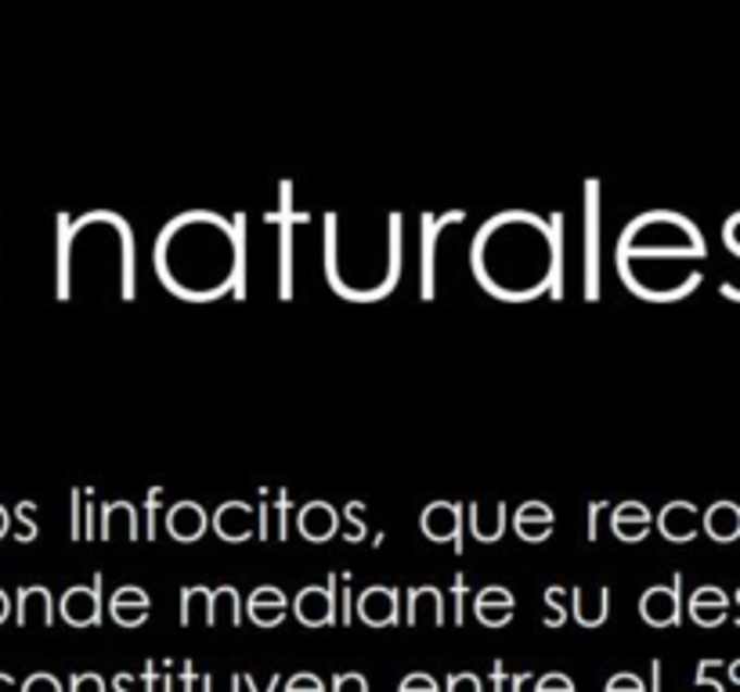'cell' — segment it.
Instances as JSON below:
<instances>
[{"label": "cell", "mask_w": 740, "mask_h": 692, "mask_svg": "<svg viewBox=\"0 0 740 692\" xmlns=\"http://www.w3.org/2000/svg\"><path fill=\"white\" fill-rule=\"evenodd\" d=\"M564 213L538 217L531 210H502L480 224L469 246L477 286L502 303L564 300Z\"/></svg>", "instance_id": "obj_1"}, {"label": "cell", "mask_w": 740, "mask_h": 692, "mask_svg": "<svg viewBox=\"0 0 740 692\" xmlns=\"http://www.w3.org/2000/svg\"><path fill=\"white\" fill-rule=\"evenodd\" d=\"M152 260L155 278L177 300H246V213L235 217H221L213 210L177 213L155 238Z\"/></svg>", "instance_id": "obj_2"}, {"label": "cell", "mask_w": 740, "mask_h": 692, "mask_svg": "<svg viewBox=\"0 0 740 692\" xmlns=\"http://www.w3.org/2000/svg\"><path fill=\"white\" fill-rule=\"evenodd\" d=\"M708 242L690 217L676 210H647L622 228L614 260H639V264H679V260H704Z\"/></svg>", "instance_id": "obj_3"}, {"label": "cell", "mask_w": 740, "mask_h": 692, "mask_svg": "<svg viewBox=\"0 0 740 692\" xmlns=\"http://www.w3.org/2000/svg\"><path fill=\"white\" fill-rule=\"evenodd\" d=\"M264 224L278 228V300L289 303L293 300V264H297V228L311 224V213L297 210L293 202V180H278V202L267 213Z\"/></svg>", "instance_id": "obj_4"}, {"label": "cell", "mask_w": 740, "mask_h": 692, "mask_svg": "<svg viewBox=\"0 0 740 692\" xmlns=\"http://www.w3.org/2000/svg\"><path fill=\"white\" fill-rule=\"evenodd\" d=\"M600 180H586V202H581V297L586 303H600Z\"/></svg>", "instance_id": "obj_5"}, {"label": "cell", "mask_w": 740, "mask_h": 692, "mask_svg": "<svg viewBox=\"0 0 740 692\" xmlns=\"http://www.w3.org/2000/svg\"><path fill=\"white\" fill-rule=\"evenodd\" d=\"M466 221V210H444V213H423L419 221V300L430 303L437 297V253H441L444 231L459 228Z\"/></svg>", "instance_id": "obj_6"}, {"label": "cell", "mask_w": 740, "mask_h": 692, "mask_svg": "<svg viewBox=\"0 0 740 692\" xmlns=\"http://www.w3.org/2000/svg\"><path fill=\"white\" fill-rule=\"evenodd\" d=\"M419 530L426 541L452 544L455 555H463V530H466V505L463 502H430L419 516Z\"/></svg>", "instance_id": "obj_7"}, {"label": "cell", "mask_w": 740, "mask_h": 692, "mask_svg": "<svg viewBox=\"0 0 740 692\" xmlns=\"http://www.w3.org/2000/svg\"><path fill=\"white\" fill-rule=\"evenodd\" d=\"M639 617L650 628H679L682 624V574H672L668 584H654L639 595Z\"/></svg>", "instance_id": "obj_8"}, {"label": "cell", "mask_w": 740, "mask_h": 692, "mask_svg": "<svg viewBox=\"0 0 740 692\" xmlns=\"http://www.w3.org/2000/svg\"><path fill=\"white\" fill-rule=\"evenodd\" d=\"M102 588H105L102 574H95L91 584H73L70 592L59 599L62 620L73 624V628H98V624H102V614H105Z\"/></svg>", "instance_id": "obj_9"}, {"label": "cell", "mask_w": 740, "mask_h": 692, "mask_svg": "<svg viewBox=\"0 0 740 692\" xmlns=\"http://www.w3.org/2000/svg\"><path fill=\"white\" fill-rule=\"evenodd\" d=\"M336 588H340V574H329L325 584L300 588V595L289 603L293 614L300 617V624H308V628H333L336 624Z\"/></svg>", "instance_id": "obj_10"}, {"label": "cell", "mask_w": 740, "mask_h": 692, "mask_svg": "<svg viewBox=\"0 0 740 692\" xmlns=\"http://www.w3.org/2000/svg\"><path fill=\"white\" fill-rule=\"evenodd\" d=\"M354 617L365 620L368 628H394L401 620V592L387 584L365 588V592L354 599Z\"/></svg>", "instance_id": "obj_11"}, {"label": "cell", "mask_w": 740, "mask_h": 692, "mask_svg": "<svg viewBox=\"0 0 740 692\" xmlns=\"http://www.w3.org/2000/svg\"><path fill=\"white\" fill-rule=\"evenodd\" d=\"M210 527L224 544H246L256 538V513L250 502L231 498V502H224L217 513L210 516Z\"/></svg>", "instance_id": "obj_12"}, {"label": "cell", "mask_w": 740, "mask_h": 692, "mask_svg": "<svg viewBox=\"0 0 740 692\" xmlns=\"http://www.w3.org/2000/svg\"><path fill=\"white\" fill-rule=\"evenodd\" d=\"M166 538L177 541V544H196L199 538H206L210 530V516L206 508L192 502V498H181V502H174L171 508H166Z\"/></svg>", "instance_id": "obj_13"}, {"label": "cell", "mask_w": 740, "mask_h": 692, "mask_svg": "<svg viewBox=\"0 0 740 692\" xmlns=\"http://www.w3.org/2000/svg\"><path fill=\"white\" fill-rule=\"evenodd\" d=\"M654 527H657V534L672 541V544H690L693 538L701 534V513H698V505L693 502H668L661 513L654 516Z\"/></svg>", "instance_id": "obj_14"}, {"label": "cell", "mask_w": 740, "mask_h": 692, "mask_svg": "<svg viewBox=\"0 0 740 692\" xmlns=\"http://www.w3.org/2000/svg\"><path fill=\"white\" fill-rule=\"evenodd\" d=\"M553 530H556L553 505L538 502V498L517 505V513H513V534H517L524 544H542V541L553 538Z\"/></svg>", "instance_id": "obj_15"}, {"label": "cell", "mask_w": 740, "mask_h": 692, "mask_svg": "<svg viewBox=\"0 0 740 692\" xmlns=\"http://www.w3.org/2000/svg\"><path fill=\"white\" fill-rule=\"evenodd\" d=\"M152 614V599L145 588L138 584H120L109 599V617L120 624V628H141Z\"/></svg>", "instance_id": "obj_16"}, {"label": "cell", "mask_w": 740, "mask_h": 692, "mask_svg": "<svg viewBox=\"0 0 740 692\" xmlns=\"http://www.w3.org/2000/svg\"><path fill=\"white\" fill-rule=\"evenodd\" d=\"M286 609H289V599H286L283 588H275V584L253 588L250 599L242 603V614L250 617L256 628H275V624H283Z\"/></svg>", "instance_id": "obj_17"}, {"label": "cell", "mask_w": 740, "mask_h": 692, "mask_svg": "<svg viewBox=\"0 0 740 692\" xmlns=\"http://www.w3.org/2000/svg\"><path fill=\"white\" fill-rule=\"evenodd\" d=\"M297 530L300 538L311 541V544H325L336 538V530H340V513L329 505V502H308L304 508L297 513Z\"/></svg>", "instance_id": "obj_18"}, {"label": "cell", "mask_w": 740, "mask_h": 692, "mask_svg": "<svg viewBox=\"0 0 740 692\" xmlns=\"http://www.w3.org/2000/svg\"><path fill=\"white\" fill-rule=\"evenodd\" d=\"M611 530L618 541L639 544L650 538V530H654V513H650L643 502H622V505H614V513H611Z\"/></svg>", "instance_id": "obj_19"}, {"label": "cell", "mask_w": 740, "mask_h": 692, "mask_svg": "<svg viewBox=\"0 0 740 692\" xmlns=\"http://www.w3.org/2000/svg\"><path fill=\"white\" fill-rule=\"evenodd\" d=\"M682 609H687L690 620L701 624V628H719V624L730 617V595L715 584H701V588H693L690 603Z\"/></svg>", "instance_id": "obj_20"}, {"label": "cell", "mask_w": 740, "mask_h": 692, "mask_svg": "<svg viewBox=\"0 0 740 692\" xmlns=\"http://www.w3.org/2000/svg\"><path fill=\"white\" fill-rule=\"evenodd\" d=\"M474 614L485 628H502V624H510L513 614H517V599H513L510 588L488 584L474 595Z\"/></svg>", "instance_id": "obj_21"}, {"label": "cell", "mask_w": 740, "mask_h": 692, "mask_svg": "<svg viewBox=\"0 0 740 692\" xmlns=\"http://www.w3.org/2000/svg\"><path fill=\"white\" fill-rule=\"evenodd\" d=\"M405 624L409 628H419V620L423 614H430V624L434 628H444V620H448V609H444V595H441V588H434V584H416V588H409L405 592Z\"/></svg>", "instance_id": "obj_22"}, {"label": "cell", "mask_w": 740, "mask_h": 692, "mask_svg": "<svg viewBox=\"0 0 740 692\" xmlns=\"http://www.w3.org/2000/svg\"><path fill=\"white\" fill-rule=\"evenodd\" d=\"M54 595L48 592L43 584H26V588H18V595H15V620H18V628H29L33 617H37L43 628H51L54 624Z\"/></svg>", "instance_id": "obj_23"}, {"label": "cell", "mask_w": 740, "mask_h": 692, "mask_svg": "<svg viewBox=\"0 0 740 692\" xmlns=\"http://www.w3.org/2000/svg\"><path fill=\"white\" fill-rule=\"evenodd\" d=\"M701 530L715 544H733L740 541V505L737 502H715L708 513L701 516Z\"/></svg>", "instance_id": "obj_24"}, {"label": "cell", "mask_w": 740, "mask_h": 692, "mask_svg": "<svg viewBox=\"0 0 740 692\" xmlns=\"http://www.w3.org/2000/svg\"><path fill=\"white\" fill-rule=\"evenodd\" d=\"M98 541H112L116 538V527H127V541L141 538V524H138V505L130 502H109L102 505V519H98Z\"/></svg>", "instance_id": "obj_25"}, {"label": "cell", "mask_w": 740, "mask_h": 692, "mask_svg": "<svg viewBox=\"0 0 740 692\" xmlns=\"http://www.w3.org/2000/svg\"><path fill=\"white\" fill-rule=\"evenodd\" d=\"M570 617H575L581 628H600V624H607V617H611V584H600L597 609L586 603V588H581V584L570 588Z\"/></svg>", "instance_id": "obj_26"}, {"label": "cell", "mask_w": 740, "mask_h": 692, "mask_svg": "<svg viewBox=\"0 0 740 692\" xmlns=\"http://www.w3.org/2000/svg\"><path fill=\"white\" fill-rule=\"evenodd\" d=\"M163 502H166V491H163V487H149V491H145V502H141V516H145L141 538L149 541V544L160 541V513H163Z\"/></svg>", "instance_id": "obj_27"}, {"label": "cell", "mask_w": 740, "mask_h": 692, "mask_svg": "<svg viewBox=\"0 0 740 692\" xmlns=\"http://www.w3.org/2000/svg\"><path fill=\"white\" fill-rule=\"evenodd\" d=\"M272 505H275V530L278 541H289V524H293V491L286 487H272Z\"/></svg>", "instance_id": "obj_28"}, {"label": "cell", "mask_w": 740, "mask_h": 692, "mask_svg": "<svg viewBox=\"0 0 740 692\" xmlns=\"http://www.w3.org/2000/svg\"><path fill=\"white\" fill-rule=\"evenodd\" d=\"M37 502H18L15 505V513H11V524H18V530H15V541L18 544H33L40 538V527H37Z\"/></svg>", "instance_id": "obj_29"}, {"label": "cell", "mask_w": 740, "mask_h": 692, "mask_svg": "<svg viewBox=\"0 0 740 692\" xmlns=\"http://www.w3.org/2000/svg\"><path fill=\"white\" fill-rule=\"evenodd\" d=\"M362 513H365V502H347L343 505V519L351 524V530L343 534L347 544H362L368 538V519H362Z\"/></svg>", "instance_id": "obj_30"}, {"label": "cell", "mask_w": 740, "mask_h": 692, "mask_svg": "<svg viewBox=\"0 0 740 692\" xmlns=\"http://www.w3.org/2000/svg\"><path fill=\"white\" fill-rule=\"evenodd\" d=\"M545 606H549V617H545V628H560V624L567 620L570 609L564 606V588H545Z\"/></svg>", "instance_id": "obj_31"}, {"label": "cell", "mask_w": 740, "mask_h": 692, "mask_svg": "<svg viewBox=\"0 0 740 692\" xmlns=\"http://www.w3.org/2000/svg\"><path fill=\"white\" fill-rule=\"evenodd\" d=\"M70 505H73V530H70V538L73 541H84V487H73L70 491Z\"/></svg>", "instance_id": "obj_32"}, {"label": "cell", "mask_w": 740, "mask_h": 692, "mask_svg": "<svg viewBox=\"0 0 740 692\" xmlns=\"http://www.w3.org/2000/svg\"><path fill=\"white\" fill-rule=\"evenodd\" d=\"M723 246H726V253L740 260V210L723 224Z\"/></svg>", "instance_id": "obj_33"}, {"label": "cell", "mask_w": 740, "mask_h": 692, "mask_svg": "<svg viewBox=\"0 0 740 692\" xmlns=\"http://www.w3.org/2000/svg\"><path fill=\"white\" fill-rule=\"evenodd\" d=\"M84 541H98V530H95V487H84Z\"/></svg>", "instance_id": "obj_34"}, {"label": "cell", "mask_w": 740, "mask_h": 692, "mask_svg": "<svg viewBox=\"0 0 740 692\" xmlns=\"http://www.w3.org/2000/svg\"><path fill=\"white\" fill-rule=\"evenodd\" d=\"M603 508H607V502H603V498H600V502H597V498L589 502V519H586V541L589 544L600 541V513H603Z\"/></svg>", "instance_id": "obj_35"}, {"label": "cell", "mask_w": 740, "mask_h": 692, "mask_svg": "<svg viewBox=\"0 0 740 692\" xmlns=\"http://www.w3.org/2000/svg\"><path fill=\"white\" fill-rule=\"evenodd\" d=\"M466 574H455L452 581V599H455V624H463V606H466Z\"/></svg>", "instance_id": "obj_36"}, {"label": "cell", "mask_w": 740, "mask_h": 692, "mask_svg": "<svg viewBox=\"0 0 740 692\" xmlns=\"http://www.w3.org/2000/svg\"><path fill=\"white\" fill-rule=\"evenodd\" d=\"M607 692H643V682H639L636 675H618V678H611Z\"/></svg>", "instance_id": "obj_37"}, {"label": "cell", "mask_w": 740, "mask_h": 692, "mask_svg": "<svg viewBox=\"0 0 740 692\" xmlns=\"http://www.w3.org/2000/svg\"><path fill=\"white\" fill-rule=\"evenodd\" d=\"M538 692H575V685H570L564 675H549L538 682Z\"/></svg>", "instance_id": "obj_38"}, {"label": "cell", "mask_w": 740, "mask_h": 692, "mask_svg": "<svg viewBox=\"0 0 740 692\" xmlns=\"http://www.w3.org/2000/svg\"><path fill=\"white\" fill-rule=\"evenodd\" d=\"M289 692H322V682L315 675H297L293 682H289Z\"/></svg>", "instance_id": "obj_39"}, {"label": "cell", "mask_w": 740, "mask_h": 692, "mask_svg": "<svg viewBox=\"0 0 740 692\" xmlns=\"http://www.w3.org/2000/svg\"><path fill=\"white\" fill-rule=\"evenodd\" d=\"M26 692H59V682L51 675H33L26 682Z\"/></svg>", "instance_id": "obj_40"}, {"label": "cell", "mask_w": 740, "mask_h": 692, "mask_svg": "<svg viewBox=\"0 0 740 692\" xmlns=\"http://www.w3.org/2000/svg\"><path fill=\"white\" fill-rule=\"evenodd\" d=\"M401 692H437V685H434L426 675H412V678H405V685H401Z\"/></svg>", "instance_id": "obj_41"}, {"label": "cell", "mask_w": 740, "mask_h": 692, "mask_svg": "<svg viewBox=\"0 0 740 692\" xmlns=\"http://www.w3.org/2000/svg\"><path fill=\"white\" fill-rule=\"evenodd\" d=\"M11 609H15V603H11L8 592H4V588H0V624H4V620L11 617Z\"/></svg>", "instance_id": "obj_42"}, {"label": "cell", "mask_w": 740, "mask_h": 692, "mask_svg": "<svg viewBox=\"0 0 740 692\" xmlns=\"http://www.w3.org/2000/svg\"><path fill=\"white\" fill-rule=\"evenodd\" d=\"M8 534H11V513H8L4 505H0V541H4Z\"/></svg>", "instance_id": "obj_43"}, {"label": "cell", "mask_w": 740, "mask_h": 692, "mask_svg": "<svg viewBox=\"0 0 740 692\" xmlns=\"http://www.w3.org/2000/svg\"><path fill=\"white\" fill-rule=\"evenodd\" d=\"M730 678H733V682L740 685V660H737V664H730Z\"/></svg>", "instance_id": "obj_44"}, {"label": "cell", "mask_w": 740, "mask_h": 692, "mask_svg": "<svg viewBox=\"0 0 740 692\" xmlns=\"http://www.w3.org/2000/svg\"><path fill=\"white\" fill-rule=\"evenodd\" d=\"M737 606H740V588H737ZM737 628H740V614H737Z\"/></svg>", "instance_id": "obj_45"}]
</instances>
